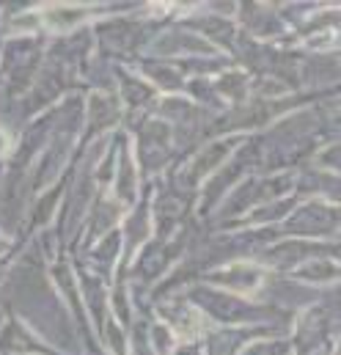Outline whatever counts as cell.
<instances>
[{"label":"cell","mask_w":341,"mask_h":355,"mask_svg":"<svg viewBox=\"0 0 341 355\" xmlns=\"http://www.w3.org/2000/svg\"><path fill=\"white\" fill-rule=\"evenodd\" d=\"M6 149H8V141H6V135H3V132H0V155H3V152H6Z\"/></svg>","instance_id":"6da1fadb"}]
</instances>
